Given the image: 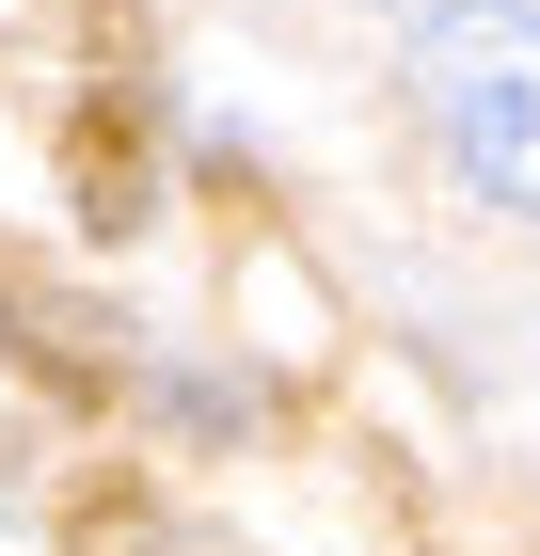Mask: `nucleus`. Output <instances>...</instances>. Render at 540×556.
<instances>
[{
	"mask_svg": "<svg viewBox=\"0 0 540 556\" xmlns=\"http://www.w3.org/2000/svg\"><path fill=\"white\" fill-rule=\"evenodd\" d=\"M414 96L445 128L461 191L540 223V0H429L414 16Z\"/></svg>",
	"mask_w": 540,
	"mask_h": 556,
	"instance_id": "f257e3e1",
	"label": "nucleus"
},
{
	"mask_svg": "<svg viewBox=\"0 0 540 556\" xmlns=\"http://www.w3.org/2000/svg\"><path fill=\"white\" fill-rule=\"evenodd\" d=\"M16 334H33V366H48V382H112V318H96V302L16 287Z\"/></svg>",
	"mask_w": 540,
	"mask_h": 556,
	"instance_id": "f03ea898",
	"label": "nucleus"
}]
</instances>
